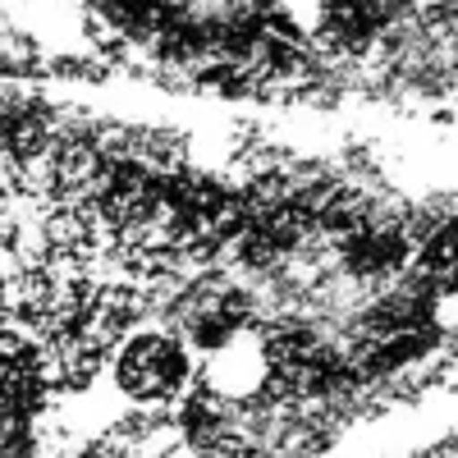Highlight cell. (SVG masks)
I'll use <instances>...</instances> for the list:
<instances>
[{
  "mask_svg": "<svg viewBox=\"0 0 458 458\" xmlns=\"http://www.w3.org/2000/svg\"><path fill=\"white\" fill-rule=\"evenodd\" d=\"M114 380L142 412H170L198 390V362L179 335H138L114 349Z\"/></svg>",
  "mask_w": 458,
  "mask_h": 458,
  "instance_id": "6da1fadb",
  "label": "cell"
}]
</instances>
